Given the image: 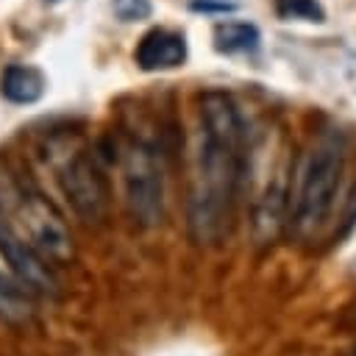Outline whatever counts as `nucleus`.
Segmentation results:
<instances>
[{"instance_id":"nucleus-6","label":"nucleus","mask_w":356,"mask_h":356,"mask_svg":"<svg viewBox=\"0 0 356 356\" xmlns=\"http://www.w3.org/2000/svg\"><path fill=\"white\" fill-rule=\"evenodd\" d=\"M0 253L8 261L14 281L33 298H56L58 295V278H56V267L47 264L3 217H0Z\"/></svg>"},{"instance_id":"nucleus-8","label":"nucleus","mask_w":356,"mask_h":356,"mask_svg":"<svg viewBox=\"0 0 356 356\" xmlns=\"http://www.w3.org/2000/svg\"><path fill=\"white\" fill-rule=\"evenodd\" d=\"M47 92V78L33 64H8L0 75V95L14 106L39 103Z\"/></svg>"},{"instance_id":"nucleus-2","label":"nucleus","mask_w":356,"mask_h":356,"mask_svg":"<svg viewBox=\"0 0 356 356\" xmlns=\"http://www.w3.org/2000/svg\"><path fill=\"white\" fill-rule=\"evenodd\" d=\"M348 164V139L339 128L320 131L289 175V217L286 225L298 239H314L339 197Z\"/></svg>"},{"instance_id":"nucleus-10","label":"nucleus","mask_w":356,"mask_h":356,"mask_svg":"<svg viewBox=\"0 0 356 356\" xmlns=\"http://www.w3.org/2000/svg\"><path fill=\"white\" fill-rule=\"evenodd\" d=\"M33 317H36L33 298L17 281H11L0 273V320H6L11 325H25Z\"/></svg>"},{"instance_id":"nucleus-11","label":"nucleus","mask_w":356,"mask_h":356,"mask_svg":"<svg viewBox=\"0 0 356 356\" xmlns=\"http://www.w3.org/2000/svg\"><path fill=\"white\" fill-rule=\"evenodd\" d=\"M281 22H325V8L320 0H270Z\"/></svg>"},{"instance_id":"nucleus-1","label":"nucleus","mask_w":356,"mask_h":356,"mask_svg":"<svg viewBox=\"0 0 356 356\" xmlns=\"http://www.w3.org/2000/svg\"><path fill=\"white\" fill-rule=\"evenodd\" d=\"M197 147L186 197V225L195 245H220L236 217L250 175V128L239 103L220 89L197 97Z\"/></svg>"},{"instance_id":"nucleus-7","label":"nucleus","mask_w":356,"mask_h":356,"mask_svg":"<svg viewBox=\"0 0 356 356\" xmlns=\"http://www.w3.org/2000/svg\"><path fill=\"white\" fill-rule=\"evenodd\" d=\"M189 56L186 36L170 28H150L142 33L134 50V61L142 72H167L175 67H184Z\"/></svg>"},{"instance_id":"nucleus-13","label":"nucleus","mask_w":356,"mask_h":356,"mask_svg":"<svg viewBox=\"0 0 356 356\" xmlns=\"http://www.w3.org/2000/svg\"><path fill=\"white\" fill-rule=\"evenodd\" d=\"M186 8L192 14H203V17H225V14H234L239 8L236 0H189Z\"/></svg>"},{"instance_id":"nucleus-14","label":"nucleus","mask_w":356,"mask_h":356,"mask_svg":"<svg viewBox=\"0 0 356 356\" xmlns=\"http://www.w3.org/2000/svg\"><path fill=\"white\" fill-rule=\"evenodd\" d=\"M44 3H61V0H44Z\"/></svg>"},{"instance_id":"nucleus-15","label":"nucleus","mask_w":356,"mask_h":356,"mask_svg":"<svg viewBox=\"0 0 356 356\" xmlns=\"http://www.w3.org/2000/svg\"><path fill=\"white\" fill-rule=\"evenodd\" d=\"M350 356H356V350H353V353H350Z\"/></svg>"},{"instance_id":"nucleus-12","label":"nucleus","mask_w":356,"mask_h":356,"mask_svg":"<svg viewBox=\"0 0 356 356\" xmlns=\"http://www.w3.org/2000/svg\"><path fill=\"white\" fill-rule=\"evenodd\" d=\"M111 8L120 22H145L153 17L150 0H111Z\"/></svg>"},{"instance_id":"nucleus-3","label":"nucleus","mask_w":356,"mask_h":356,"mask_svg":"<svg viewBox=\"0 0 356 356\" xmlns=\"http://www.w3.org/2000/svg\"><path fill=\"white\" fill-rule=\"evenodd\" d=\"M0 217L53 267L72 261L75 242L61 211L28 181L0 170Z\"/></svg>"},{"instance_id":"nucleus-5","label":"nucleus","mask_w":356,"mask_h":356,"mask_svg":"<svg viewBox=\"0 0 356 356\" xmlns=\"http://www.w3.org/2000/svg\"><path fill=\"white\" fill-rule=\"evenodd\" d=\"M56 181L70 200L72 211L86 222H100L108 211V181L97 161V153L86 147L64 150L56 164Z\"/></svg>"},{"instance_id":"nucleus-4","label":"nucleus","mask_w":356,"mask_h":356,"mask_svg":"<svg viewBox=\"0 0 356 356\" xmlns=\"http://www.w3.org/2000/svg\"><path fill=\"white\" fill-rule=\"evenodd\" d=\"M122 184H125V206L134 222L153 228L164 220V159L156 145L136 139L122 156Z\"/></svg>"},{"instance_id":"nucleus-9","label":"nucleus","mask_w":356,"mask_h":356,"mask_svg":"<svg viewBox=\"0 0 356 356\" xmlns=\"http://www.w3.org/2000/svg\"><path fill=\"white\" fill-rule=\"evenodd\" d=\"M214 50L220 56H248L261 44V31L250 19H220L211 31Z\"/></svg>"}]
</instances>
